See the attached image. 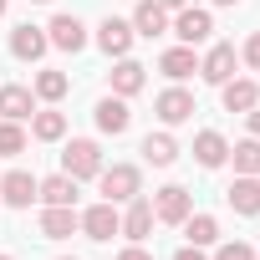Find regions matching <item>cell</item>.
Wrapping results in <instances>:
<instances>
[{"instance_id": "obj_1", "label": "cell", "mask_w": 260, "mask_h": 260, "mask_svg": "<svg viewBox=\"0 0 260 260\" xmlns=\"http://www.w3.org/2000/svg\"><path fill=\"white\" fill-rule=\"evenodd\" d=\"M97 189H102V199L107 204H127V199H138L143 194V174H138V164H102V174H97Z\"/></svg>"}, {"instance_id": "obj_2", "label": "cell", "mask_w": 260, "mask_h": 260, "mask_svg": "<svg viewBox=\"0 0 260 260\" xmlns=\"http://www.w3.org/2000/svg\"><path fill=\"white\" fill-rule=\"evenodd\" d=\"M61 174L77 179V184L97 179V174H102V143H97V138H72V143L61 148Z\"/></svg>"}, {"instance_id": "obj_3", "label": "cell", "mask_w": 260, "mask_h": 260, "mask_svg": "<svg viewBox=\"0 0 260 260\" xmlns=\"http://www.w3.org/2000/svg\"><path fill=\"white\" fill-rule=\"evenodd\" d=\"M169 36H179V46H204L214 36V16L209 6H184L169 16Z\"/></svg>"}, {"instance_id": "obj_4", "label": "cell", "mask_w": 260, "mask_h": 260, "mask_svg": "<svg viewBox=\"0 0 260 260\" xmlns=\"http://www.w3.org/2000/svg\"><path fill=\"white\" fill-rule=\"evenodd\" d=\"M153 112H158L164 127H179V122H189L199 107H194V92H189L184 82H174V87H164V92L153 97Z\"/></svg>"}, {"instance_id": "obj_5", "label": "cell", "mask_w": 260, "mask_h": 260, "mask_svg": "<svg viewBox=\"0 0 260 260\" xmlns=\"http://www.w3.org/2000/svg\"><path fill=\"white\" fill-rule=\"evenodd\" d=\"M77 219H82V235H87V240H97V245H107V240L122 230V209H117V204H107V199H97V204H92V209H82Z\"/></svg>"}, {"instance_id": "obj_6", "label": "cell", "mask_w": 260, "mask_h": 260, "mask_svg": "<svg viewBox=\"0 0 260 260\" xmlns=\"http://www.w3.org/2000/svg\"><path fill=\"white\" fill-rule=\"evenodd\" d=\"M153 224H158L153 199H143V194H138V199H127V204H122V230H117V235H122L127 245H143V240L153 235Z\"/></svg>"}, {"instance_id": "obj_7", "label": "cell", "mask_w": 260, "mask_h": 260, "mask_svg": "<svg viewBox=\"0 0 260 260\" xmlns=\"http://www.w3.org/2000/svg\"><path fill=\"white\" fill-rule=\"evenodd\" d=\"M235 67H240V51H235L230 41H214V46L199 56V77H204L209 87H224V82L235 77Z\"/></svg>"}, {"instance_id": "obj_8", "label": "cell", "mask_w": 260, "mask_h": 260, "mask_svg": "<svg viewBox=\"0 0 260 260\" xmlns=\"http://www.w3.org/2000/svg\"><path fill=\"white\" fill-rule=\"evenodd\" d=\"M153 214H158V224H184V219L194 214V194H189L184 184H164V189L153 194Z\"/></svg>"}, {"instance_id": "obj_9", "label": "cell", "mask_w": 260, "mask_h": 260, "mask_svg": "<svg viewBox=\"0 0 260 260\" xmlns=\"http://www.w3.org/2000/svg\"><path fill=\"white\" fill-rule=\"evenodd\" d=\"M92 122H97V133H107V138H122L127 127H133V112H127V97H102L97 107H92Z\"/></svg>"}, {"instance_id": "obj_10", "label": "cell", "mask_w": 260, "mask_h": 260, "mask_svg": "<svg viewBox=\"0 0 260 260\" xmlns=\"http://www.w3.org/2000/svg\"><path fill=\"white\" fill-rule=\"evenodd\" d=\"M92 41L117 61V56L133 51V41H138V36H133V21H122V16H102V26H97V36H92Z\"/></svg>"}, {"instance_id": "obj_11", "label": "cell", "mask_w": 260, "mask_h": 260, "mask_svg": "<svg viewBox=\"0 0 260 260\" xmlns=\"http://www.w3.org/2000/svg\"><path fill=\"white\" fill-rule=\"evenodd\" d=\"M36 174H26V169H6L0 174V204H11V209H31L36 204Z\"/></svg>"}, {"instance_id": "obj_12", "label": "cell", "mask_w": 260, "mask_h": 260, "mask_svg": "<svg viewBox=\"0 0 260 260\" xmlns=\"http://www.w3.org/2000/svg\"><path fill=\"white\" fill-rule=\"evenodd\" d=\"M46 41H51L56 51H72V56H77L92 36H87V26H82L77 16H67V11H61V16H51V21H46Z\"/></svg>"}, {"instance_id": "obj_13", "label": "cell", "mask_w": 260, "mask_h": 260, "mask_svg": "<svg viewBox=\"0 0 260 260\" xmlns=\"http://www.w3.org/2000/svg\"><path fill=\"white\" fill-rule=\"evenodd\" d=\"M77 230V204H41V240H72Z\"/></svg>"}, {"instance_id": "obj_14", "label": "cell", "mask_w": 260, "mask_h": 260, "mask_svg": "<svg viewBox=\"0 0 260 260\" xmlns=\"http://www.w3.org/2000/svg\"><path fill=\"white\" fill-rule=\"evenodd\" d=\"M46 51H51L46 26H31V21H26V26H16V31H11V56H16V61H41Z\"/></svg>"}, {"instance_id": "obj_15", "label": "cell", "mask_w": 260, "mask_h": 260, "mask_svg": "<svg viewBox=\"0 0 260 260\" xmlns=\"http://www.w3.org/2000/svg\"><path fill=\"white\" fill-rule=\"evenodd\" d=\"M107 82H112V97H138L143 82H148V67L133 61V56H117V67L107 72Z\"/></svg>"}, {"instance_id": "obj_16", "label": "cell", "mask_w": 260, "mask_h": 260, "mask_svg": "<svg viewBox=\"0 0 260 260\" xmlns=\"http://www.w3.org/2000/svg\"><path fill=\"white\" fill-rule=\"evenodd\" d=\"M127 21H133V36H143V41H153V36H169V11L158 6V0H138Z\"/></svg>"}, {"instance_id": "obj_17", "label": "cell", "mask_w": 260, "mask_h": 260, "mask_svg": "<svg viewBox=\"0 0 260 260\" xmlns=\"http://www.w3.org/2000/svg\"><path fill=\"white\" fill-rule=\"evenodd\" d=\"M224 199H230L235 214L255 219V214H260V179H255V174H235V184L224 189Z\"/></svg>"}, {"instance_id": "obj_18", "label": "cell", "mask_w": 260, "mask_h": 260, "mask_svg": "<svg viewBox=\"0 0 260 260\" xmlns=\"http://www.w3.org/2000/svg\"><path fill=\"white\" fill-rule=\"evenodd\" d=\"M36 112V92L21 87V82H6L0 87V117H11V122H31Z\"/></svg>"}, {"instance_id": "obj_19", "label": "cell", "mask_w": 260, "mask_h": 260, "mask_svg": "<svg viewBox=\"0 0 260 260\" xmlns=\"http://www.w3.org/2000/svg\"><path fill=\"white\" fill-rule=\"evenodd\" d=\"M219 102H224V112H250L255 102H260V82H250V77H230L224 87H219Z\"/></svg>"}, {"instance_id": "obj_20", "label": "cell", "mask_w": 260, "mask_h": 260, "mask_svg": "<svg viewBox=\"0 0 260 260\" xmlns=\"http://www.w3.org/2000/svg\"><path fill=\"white\" fill-rule=\"evenodd\" d=\"M31 138L36 143H61L67 138V112H56V102H46V107L31 112Z\"/></svg>"}, {"instance_id": "obj_21", "label": "cell", "mask_w": 260, "mask_h": 260, "mask_svg": "<svg viewBox=\"0 0 260 260\" xmlns=\"http://www.w3.org/2000/svg\"><path fill=\"white\" fill-rule=\"evenodd\" d=\"M224 158H230V143H224V133H214V127L194 133V164H199V169H224Z\"/></svg>"}, {"instance_id": "obj_22", "label": "cell", "mask_w": 260, "mask_h": 260, "mask_svg": "<svg viewBox=\"0 0 260 260\" xmlns=\"http://www.w3.org/2000/svg\"><path fill=\"white\" fill-rule=\"evenodd\" d=\"M158 72H164L169 82H189V77L199 72V51H194V46H169V51L158 56Z\"/></svg>"}, {"instance_id": "obj_23", "label": "cell", "mask_w": 260, "mask_h": 260, "mask_svg": "<svg viewBox=\"0 0 260 260\" xmlns=\"http://www.w3.org/2000/svg\"><path fill=\"white\" fill-rule=\"evenodd\" d=\"M138 153H143V164L169 169V164L179 158V143H174V133H169V127H158V133H148V138L138 143Z\"/></svg>"}, {"instance_id": "obj_24", "label": "cell", "mask_w": 260, "mask_h": 260, "mask_svg": "<svg viewBox=\"0 0 260 260\" xmlns=\"http://www.w3.org/2000/svg\"><path fill=\"white\" fill-rule=\"evenodd\" d=\"M31 92H36V102H61V97L72 92V77L56 72V67H41V72L31 77Z\"/></svg>"}, {"instance_id": "obj_25", "label": "cell", "mask_w": 260, "mask_h": 260, "mask_svg": "<svg viewBox=\"0 0 260 260\" xmlns=\"http://www.w3.org/2000/svg\"><path fill=\"white\" fill-rule=\"evenodd\" d=\"M179 230H184V245H199V250L219 245V219H214V214H189Z\"/></svg>"}, {"instance_id": "obj_26", "label": "cell", "mask_w": 260, "mask_h": 260, "mask_svg": "<svg viewBox=\"0 0 260 260\" xmlns=\"http://www.w3.org/2000/svg\"><path fill=\"white\" fill-rule=\"evenodd\" d=\"M36 204H77V179L67 174H51L36 184Z\"/></svg>"}, {"instance_id": "obj_27", "label": "cell", "mask_w": 260, "mask_h": 260, "mask_svg": "<svg viewBox=\"0 0 260 260\" xmlns=\"http://www.w3.org/2000/svg\"><path fill=\"white\" fill-rule=\"evenodd\" d=\"M224 164H235V174H255L260 179V138H240Z\"/></svg>"}, {"instance_id": "obj_28", "label": "cell", "mask_w": 260, "mask_h": 260, "mask_svg": "<svg viewBox=\"0 0 260 260\" xmlns=\"http://www.w3.org/2000/svg\"><path fill=\"white\" fill-rule=\"evenodd\" d=\"M26 143H31V133L21 122H11V117H0V158H21L26 153Z\"/></svg>"}, {"instance_id": "obj_29", "label": "cell", "mask_w": 260, "mask_h": 260, "mask_svg": "<svg viewBox=\"0 0 260 260\" xmlns=\"http://www.w3.org/2000/svg\"><path fill=\"white\" fill-rule=\"evenodd\" d=\"M209 260H255V245H245V240H219Z\"/></svg>"}, {"instance_id": "obj_30", "label": "cell", "mask_w": 260, "mask_h": 260, "mask_svg": "<svg viewBox=\"0 0 260 260\" xmlns=\"http://www.w3.org/2000/svg\"><path fill=\"white\" fill-rule=\"evenodd\" d=\"M240 61H245L250 72H260V31H255V36H250V41L240 46Z\"/></svg>"}, {"instance_id": "obj_31", "label": "cell", "mask_w": 260, "mask_h": 260, "mask_svg": "<svg viewBox=\"0 0 260 260\" xmlns=\"http://www.w3.org/2000/svg\"><path fill=\"white\" fill-rule=\"evenodd\" d=\"M117 260H153L143 245H127V250H117Z\"/></svg>"}, {"instance_id": "obj_32", "label": "cell", "mask_w": 260, "mask_h": 260, "mask_svg": "<svg viewBox=\"0 0 260 260\" xmlns=\"http://www.w3.org/2000/svg\"><path fill=\"white\" fill-rule=\"evenodd\" d=\"M174 260H209L199 245H184V250H174Z\"/></svg>"}, {"instance_id": "obj_33", "label": "cell", "mask_w": 260, "mask_h": 260, "mask_svg": "<svg viewBox=\"0 0 260 260\" xmlns=\"http://www.w3.org/2000/svg\"><path fill=\"white\" fill-rule=\"evenodd\" d=\"M245 122H250V138H260V102H255V107L245 112Z\"/></svg>"}, {"instance_id": "obj_34", "label": "cell", "mask_w": 260, "mask_h": 260, "mask_svg": "<svg viewBox=\"0 0 260 260\" xmlns=\"http://www.w3.org/2000/svg\"><path fill=\"white\" fill-rule=\"evenodd\" d=\"M158 6H164V11L174 16V11H184V6H194V0H158Z\"/></svg>"}, {"instance_id": "obj_35", "label": "cell", "mask_w": 260, "mask_h": 260, "mask_svg": "<svg viewBox=\"0 0 260 260\" xmlns=\"http://www.w3.org/2000/svg\"><path fill=\"white\" fill-rule=\"evenodd\" d=\"M6 11H11V0H0V21H6Z\"/></svg>"}, {"instance_id": "obj_36", "label": "cell", "mask_w": 260, "mask_h": 260, "mask_svg": "<svg viewBox=\"0 0 260 260\" xmlns=\"http://www.w3.org/2000/svg\"><path fill=\"white\" fill-rule=\"evenodd\" d=\"M209 6H240V0H209Z\"/></svg>"}, {"instance_id": "obj_37", "label": "cell", "mask_w": 260, "mask_h": 260, "mask_svg": "<svg viewBox=\"0 0 260 260\" xmlns=\"http://www.w3.org/2000/svg\"><path fill=\"white\" fill-rule=\"evenodd\" d=\"M31 6H51V0H31Z\"/></svg>"}, {"instance_id": "obj_38", "label": "cell", "mask_w": 260, "mask_h": 260, "mask_svg": "<svg viewBox=\"0 0 260 260\" xmlns=\"http://www.w3.org/2000/svg\"><path fill=\"white\" fill-rule=\"evenodd\" d=\"M0 260H16V255H0Z\"/></svg>"}, {"instance_id": "obj_39", "label": "cell", "mask_w": 260, "mask_h": 260, "mask_svg": "<svg viewBox=\"0 0 260 260\" xmlns=\"http://www.w3.org/2000/svg\"><path fill=\"white\" fill-rule=\"evenodd\" d=\"M61 260H77V255H61Z\"/></svg>"}, {"instance_id": "obj_40", "label": "cell", "mask_w": 260, "mask_h": 260, "mask_svg": "<svg viewBox=\"0 0 260 260\" xmlns=\"http://www.w3.org/2000/svg\"><path fill=\"white\" fill-rule=\"evenodd\" d=\"M255 260H260V250H255Z\"/></svg>"}]
</instances>
